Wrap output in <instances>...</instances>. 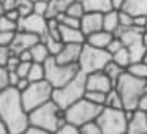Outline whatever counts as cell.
<instances>
[{"instance_id":"cell-56","label":"cell","mask_w":147,"mask_h":134,"mask_svg":"<svg viewBox=\"0 0 147 134\" xmlns=\"http://www.w3.org/2000/svg\"><path fill=\"white\" fill-rule=\"evenodd\" d=\"M146 30H147V24H146Z\"/></svg>"},{"instance_id":"cell-39","label":"cell","mask_w":147,"mask_h":134,"mask_svg":"<svg viewBox=\"0 0 147 134\" xmlns=\"http://www.w3.org/2000/svg\"><path fill=\"white\" fill-rule=\"evenodd\" d=\"M123 46H125V44H123V41H122V40L119 38V36H115V35H114L112 41L108 44V48H106V49H108V52H109V54H114V52H117L119 49H122Z\"/></svg>"},{"instance_id":"cell-20","label":"cell","mask_w":147,"mask_h":134,"mask_svg":"<svg viewBox=\"0 0 147 134\" xmlns=\"http://www.w3.org/2000/svg\"><path fill=\"white\" fill-rule=\"evenodd\" d=\"M119 27H120V21H119V10L112 8V10L106 11V13L103 14V29L114 33Z\"/></svg>"},{"instance_id":"cell-33","label":"cell","mask_w":147,"mask_h":134,"mask_svg":"<svg viewBox=\"0 0 147 134\" xmlns=\"http://www.w3.org/2000/svg\"><path fill=\"white\" fill-rule=\"evenodd\" d=\"M8 30H18V22L5 16L3 13L0 14V32H8Z\"/></svg>"},{"instance_id":"cell-1","label":"cell","mask_w":147,"mask_h":134,"mask_svg":"<svg viewBox=\"0 0 147 134\" xmlns=\"http://www.w3.org/2000/svg\"><path fill=\"white\" fill-rule=\"evenodd\" d=\"M0 120L10 134H24L30 125L29 111L24 107L21 90L13 85L0 90Z\"/></svg>"},{"instance_id":"cell-18","label":"cell","mask_w":147,"mask_h":134,"mask_svg":"<svg viewBox=\"0 0 147 134\" xmlns=\"http://www.w3.org/2000/svg\"><path fill=\"white\" fill-rule=\"evenodd\" d=\"M122 10L131 16H147V0H125Z\"/></svg>"},{"instance_id":"cell-10","label":"cell","mask_w":147,"mask_h":134,"mask_svg":"<svg viewBox=\"0 0 147 134\" xmlns=\"http://www.w3.org/2000/svg\"><path fill=\"white\" fill-rule=\"evenodd\" d=\"M18 30H27L43 36L48 33V17L43 14L30 13L29 16H24L18 21Z\"/></svg>"},{"instance_id":"cell-51","label":"cell","mask_w":147,"mask_h":134,"mask_svg":"<svg viewBox=\"0 0 147 134\" xmlns=\"http://www.w3.org/2000/svg\"><path fill=\"white\" fill-rule=\"evenodd\" d=\"M5 133H7V128H5V125L0 120V134H5Z\"/></svg>"},{"instance_id":"cell-22","label":"cell","mask_w":147,"mask_h":134,"mask_svg":"<svg viewBox=\"0 0 147 134\" xmlns=\"http://www.w3.org/2000/svg\"><path fill=\"white\" fill-rule=\"evenodd\" d=\"M30 52H32V60L40 62V63H45V62L51 57V52H49L48 46L43 41H38L35 46H32V48H30Z\"/></svg>"},{"instance_id":"cell-25","label":"cell","mask_w":147,"mask_h":134,"mask_svg":"<svg viewBox=\"0 0 147 134\" xmlns=\"http://www.w3.org/2000/svg\"><path fill=\"white\" fill-rule=\"evenodd\" d=\"M45 63H40V62H32V66L29 71V80L30 82H36V80H43L45 79Z\"/></svg>"},{"instance_id":"cell-17","label":"cell","mask_w":147,"mask_h":134,"mask_svg":"<svg viewBox=\"0 0 147 134\" xmlns=\"http://www.w3.org/2000/svg\"><path fill=\"white\" fill-rule=\"evenodd\" d=\"M112 38H114V33L108 32V30H105V29H101V30H98V32H93V33H90V35H87L86 43L95 46V48L106 49V48H108V44L112 41Z\"/></svg>"},{"instance_id":"cell-5","label":"cell","mask_w":147,"mask_h":134,"mask_svg":"<svg viewBox=\"0 0 147 134\" xmlns=\"http://www.w3.org/2000/svg\"><path fill=\"white\" fill-rule=\"evenodd\" d=\"M111 60H112V54H109L108 49L95 48L89 43H84L78 65H79V70L84 74H90L95 73V71H103Z\"/></svg>"},{"instance_id":"cell-2","label":"cell","mask_w":147,"mask_h":134,"mask_svg":"<svg viewBox=\"0 0 147 134\" xmlns=\"http://www.w3.org/2000/svg\"><path fill=\"white\" fill-rule=\"evenodd\" d=\"M146 88L147 79L133 76L127 70L122 73V76L115 82V90L120 93L122 99H123V107L128 111H134V109L139 107L141 96L144 95Z\"/></svg>"},{"instance_id":"cell-36","label":"cell","mask_w":147,"mask_h":134,"mask_svg":"<svg viewBox=\"0 0 147 134\" xmlns=\"http://www.w3.org/2000/svg\"><path fill=\"white\" fill-rule=\"evenodd\" d=\"M119 21H120L122 27H131L133 25V21H134V16H131L130 13H127L123 10H119Z\"/></svg>"},{"instance_id":"cell-53","label":"cell","mask_w":147,"mask_h":134,"mask_svg":"<svg viewBox=\"0 0 147 134\" xmlns=\"http://www.w3.org/2000/svg\"><path fill=\"white\" fill-rule=\"evenodd\" d=\"M5 13V8H3V5H2V2H0V14H3Z\"/></svg>"},{"instance_id":"cell-54","label":"cell","mask_w":147,"mask_h":134,"mask_svg":"<svg viewBox=\"0 0 147 134\" xmlns=\"http://www.w3.org/2000/svg\"><path fill=\"white\" fill-rule=\"evenodd\" d=\"M142 62H146V63H147V51H146V54H144V57H142Z\"/></svg>"},{"instance_id":"cell-7","label":"cell","mask_w":147,"mask_h":134,"mask_svg":"<svg viewBox=\"0 0 147 134\" xmlns=\"http://www.w3.org/2000/svg\"><path fill=\"white\" fill-rule=\"evenodd\" d=\"M103 107L105 106L95 104L93 101H90V99H87L84 96L82 99H79L74 104H71L70 107L65 109V120L71 121V123L78 125V126H82L87 121L96 120L98 115L101 114Z\"/></svg>"},{"instance_id":"cell-26","label":"cell","mask_w":147,"mask_h":134,"mask_svg":"<svg viewBox=\"0 0 147 134\" xmlns=\"http://www.w3.org/2000/svg\"><path fill=\"white\" fill-rule=\"evenodd\" d=\"M105 106H109V107H115V109H125L123 107V99H122L120 93L115 90V87L111 90V92H108V95H106V103Z\"/></svg>"},{"instance_id":"cell-31","label":"cell","mask_w":147,"mask_h":134,"mask_svg":"<svg viewBox=\"0 0 147 134\" xmlns=\"http://www.w3.org/2000/svg\"><path fill=\"white\" fill-rule=\"evenodd\" d=\"M16 8L19 10L21 17L29 16L30 13H33V2L32 0H16Z\"/></svg>"},{"instance_id":"cell-49","label":"cell","mask_w":147,"mask_h":134,"mask_svg":"<svg viewBox=\"0 0 147 134\" xmlns=\"http://www.w3.org/2000/svg\"><path fill=\"white\" fill-rule=\"evenodd\" d=\"M139 109H144V111H147V88H146V92H144V95L141 96V101H139Z\"/></svg>"},{"instance_id":"cell-40","label":"cell","mask_w":147,"mask_h":134,"mask_svg":"<svg viewBox=\"0 0 147 134\" xmlns=\"http://www.w3.org/2000/svg\"><path fill=\"white\" fill-rule=\"evenodd\" d=\"M30 66H32V62H24V60H21L19 65H18L16 73L19 74L21 77H27V76H29V71H30Z\"/></svg>"},{"instance_id":"cell-15","label":"cell","mask_w":147,"mask_h":134,"mask_svg":"<svg viewBox=\"0 0 147 134\" xmlns=\"http://www.w3.org/2000/svg\"><path fill=\"white\" fill-rule=\"evenodd\" d=\"M128 134H147V111L134 109L131 118L128 120Z\"/></svg>"},{"instance_id":"cell-28","label":"cell","mask_w":147,"mask_h":134,"mask_svg":"<svg viewBox=\"0 0 147 134\" xmlns=\"http://www.w3.org/2000/svg\"><path fill=\"white\" fill-rule=\"evenodd\" d=\"M127 71L130 74H133V76H136V77L147 79V63H146V62H142V60L133 62V63L127 68Z\"/></svg>"},{"instance_id":"cell-19","label":"cell","mask_w":147,"mask_h":134,"mask_svg":"<svg viewBox=\"0 0 147 134\" xmlns=\"http://www.w3.org/2000/svg\"><path fill=\"white\" fill-rule=\"evenodd\" d=\"M84 5L86 11H95V13H106L112 10V2L111 0H79Z\"/></svg>"},{"instance_id":"cell-50","label":"cell","mask_w":147,"mask_h":134,"mask_svg":"<svg viewBox=\"0 0 147 134\" xmlns=\"http://www.w3.org/2000/svg\"><path fill=\"white\" fill-rule=\"evenodd\" d=\"M112 2V7L115 8V10H122V7H123L125 0H111Z\"/></svg>"},{"instance_id":"cell-46","label":"cell","mask_w":147,"mask_h":134,"mask_svg":"<svg viewBox=\"0 0 147 134\" xmlns=\"http://www.w3.org/2000/svg\"><path fill=\"white\" fill-rule=\"evenodd\" d=\"M29 85H30L29 77H21L19 82H18V85H16V88H18V90H21V92H24V90H26Z\"/></svg>"},{"instance_id":"cell-14","label":"cell","mask_w":147,"mask_h":134,"mask_svg":"<svg viewBox=\"0 0 147 134\" xmlns=\"http://www.w3.org/2000/svg\"><path fill=\"white\" fill-rule=\"evenodd\" d=\"M103 14L105 13L86 11V14L81 17V30L86 33V36L103 29Z\"/></svg>"},{"instance_id":"cell-34","label":"cell","mask_w":147,"mask_h":134,"mask_svg":"<svg viewBox=\"0 0 147 134\" xmlns=\"http://www.w3.org/2000/svg\"><path fill=\"white\" fill-rule=\"evenodd\" d=\"M78 133H81V126L71 123V121H67V120L57 129V134H78Z\"/></svg>"},{"instance_id":"cell-27","label":"cell","mask_w":147,"mask_h":134,"mask_svg":"<svg viewBox=\"0 0 147 134\" xmlns=\"http://www.w3.org/2000/svg\"><path fill=\"white\" fill-rule=\"evenodd\" d=\"M103 71H105V73L108 74L109 77H111L112 82H114V85H115V82H117L119 77L122 76V73L125 71V68H122L120 65H117L114 60H111V62H109V63L105 66V70H103Z\"/></svg>"},{"instance_id":"cell-11","label":"cell","mask_w":147,"mask_h":134,"mask_svg":"<svg viewBox=\"0 0 147 134\" xmlns=\"http://www.w3.org/2000/svg\"><path fill=\"white\" fill-rule=\"evenodd\" d=\"M86 87L87 90H96V92H111L114 88L112 79L105 73V71H95V73L86 74Z\"/></svg>"},{"instance_id":"cell-52","label":"cell","mask_w":147,"mask_h":134,"mask_svg":"<svg viewBox=\"0 0 147 134\" xmlns=\"http://www.w3.org/2000/svg\"><path fill=\"white\" fill-rule=\"evenodd\" d=\"M142 40H144V44L147 46V30L144 32V35H142Z\"/></svg>"},{"instance_id":"cell-12","label":"cell","mask_w":147,"mask_h":134,"mask_svg":"<svg viewBox=\"0 0 147 134\" xmlns=\"http://www.w3.org/2000/svg\"><path fill=\"white\" fill-rule=\"evenodd\" d=\"M38 41H41V36L36 35V33L32 32H27V30H18L16 36H14V41L11 43V51L13 54L19 55L22 51H27L30 49L32 46H35Z\"/></svg>"},{"instance_id":"cell-16","label":"cell","mask_w":147,"mask_h":134,"mask_svg":"<svg viewBox=\"0 0 147 134\" xmlns=\"http://www.w3.org/2000/svg\"><path fill=\"white\" fill-rule=\"evenodd\" d=\"M60 38L65 44L67 43H81V44H84L87 36L81 30V27H70L60 24Z\"/></svg>"},{"instance_id":"cell-43","label":"cell","mask_w":147,"mask_h":134,"mask_svg":"<svg viewBox=\"0 0 147 134\" xmlns=\"http://www.w3.org/2000/svg\"><path fill=\"white\" fill-rule=\"evenodd\" d=\"M146 24H147V16H134L133 25L139 30H144L146 32Z\"/></svg>"},{"instance_id":"cell-6","label":"cell","mask_w":147,"mask_h":134,"mask_svg":"<svg viewBox=\"0 0 147 134\" xmlns=\"http://www.w3.org/2000/svg\"><path fill=\"white\" fill-rule=\"evenodd\" d=\"M45 79L51 84L54 88H59V87L68 84L78 73H79V65L78 63H71V65H65V63H59L55 60L54 55L48 58L45 62Z\"/></svg>"},{"instance_id":"cell-38","label":"cell","mask_w":147,"mask_h":134,"mask_svg":"<svg viewBox=\"0 0 147 134\" xmlns=\"http://www.w3.org/2000/svg\"><path fill=\"white\" fill-rule=\"evenodd\" d=\"M48 8H49V0L33 2V13H36V14H43V16H46Z\"/></svg>"},{"instance_id":"cell-48","label":"cell","mask_w":147,"mask_h":134,"mask_svg":"<svg viewBox=\"0 0 147 134\" xmlns=\"http://www.w3.org/2000/svg\"><path fill=\"white\" fill-rule=\"evenodd\" d=\"M0 2H2V5H3L5 11H7V10H11V8L16 7V0H0Z\"/></svg>"},{"instance_id":"cell-41","label":"cell","mask_w":147,"mask_h":134,"mask_svg":"<svg viewBox=\"0 0 147 134\" xmlns=\"http://www.w3.org/2000/svg\"><path fill=\"white\" fill-rule=\"evenodd\" d=\"M19 57H18L16 54H13L10 58H8V62H7V65H5V68H7L8 71H16L18 70V65H19Z\"/></svg>"},{"instance_id":"cell-9","label":"cell","mask_w":147,"mask_h":134,"mask_svg":"<svg viewBox=\"0 0 147 134\" xmlns=\"http://www.w3.org/2000/svg\"><path fill=\"white\" fill-rule=\"evenodd\" d=\"M52 93H54V87H52L46 79L36 80V82H30V85L27 87L24 92H21L24 107L29 112L33 111V109H36V107H40L41 104L51 101Z\"/></svg>"},{"instance_id":"cell-30","label":"cell","mask_w":147,"mask_h":134,"mask_svg":"<svg viewBox=\"0 0 147 134\" xmlns=\"http://www.w3.org/2000/svg\"><path fill=\"white\" fill-rule=\"evenodd\" d=\"M106 95H108V93L96 92V90H87V92H86V98L90 99V101H93L95 104H100V106H105Z\"/></svg>"},{"instance_id":"cell-29","label":"cell","mask_w":147,"mask_h":134,"mask_svg":"<svg viewBox=\"0 0 147 134\" xmlns=\"http://www.w3.org/2000/svg\"><path fill=\"white\" fill-rule=\"evenodd\" d=\"M67 14H70V16H73V17H82L84 14H86V8H84V5L81 3L79 0H73L70 3V7H68V10H67Z\"/></svg>"},{"instance_id":"cell-3","label":"cell","mask_w":147,"mask_h":134,"mask_svg":"<svg viewBox=\"0 0 147 134\" xmlns=\"http://www.w3.org/2000/svg\"><path fill=\"white\" fill-rule=\"evenodd\" d=\"M30 123L43 128L46 133H57L60 125L65 121V111L54 101L45 103L40 107L33 109L29 112Z\"/></svg>"},{"instance_id":"cell-32","label":"cell","mask_w":147,"mask_h":134,"mask_svg":"<svg viewBox=\"0 0 147 134\" xmlns=\"http://www.w3.org/2000/svg\"><path fill=\"white\" fill-rule=\"evenodd\" d=\"M81 133L82 134H103V131H101V126L98 125V121L92 120L81 126Z\"/></svg>"},{"instance_id":"cell-47","label":"cell","mask_w":147,"mask_h":134,"mask_svg":"<svg viewBox=\"0 0 147 134\" xmlns=\"http://www.w3.org/2000/svg\"><path fill=\"white\" fill-rule=\"evenodd\" d=\"M19 60H24V62H33L32 60V52H30V49H27V51H22L19 55Z\"/></svg>"},{"instance_id":"cell-35","label":"cell","mask_w":147,"mask_h":134,"mask_svg":"<svg viewBox=\"0 0 147 134\" xmlns=\"http://www.w3.org/2000/svg\"><path fill=\"white\" fill-rule=\"evenodd\" d=\"M18 30H8V32H0V44L2 46H11V43L14 41Z\"/></svg>"},{"instance_id":"cell-21","label":"cell","mask_w":147,"mask_h":134,"mask_svg":"<svg viewBox=\"0 0 147 134\" xmlns=\"http://www.w3.org/2000/svg\"><path fill=\"white\" fill-rule=\"evenodd\" d=\"M73 0H49V8L48 13H46V17H55L59 13H67L68 7Z\"/></svg>"},{"instance_id":"cell-24","label":"cell","mask_w":147,"mask_h":134,"mask_svg":"<svg viewBox=\"0 0 147 134\" xmlns=\"http://www.w3.org/2000/svg\"><path fill=\"white\" fill-rule=\"evenodd\" d=\"M41 41L45 43L46 46H48V49H49V52H51V55H57L59 52L63 49V46H65V43L62 41V40H57V38H54V36L48 35V33L41 36Z\"/></svg>"},{"instance_id":"cell-4","label":"cell","mask_w":147,"mask_h":134,"mask_svg":"<svg viewBox=\"0 0 147 134\" xmlns=\"http://www.w3.org/2000/svg\"><path fill=\"white\" fill-rule=\"evenodd\" d=\"M86 92H87L86 74H84L82 71H79L68 84L59 87V88H54L52 99L65 111V109L70 107L71 104H74L76 101L82 99L84 96H86Z\"/></svg>"},{"instance_id":"cell-13","label":"cell","mask_w":147,"mask_h":134,"mask_svg":"<svg viewBox=\"0 0 147 134\" xmlns=\"http://www.w3.org/2000/svg\"><path fill=\"white\" fill-rule=\"evenodd\" d=\"M82 46L84 44H81V43H67L63 46V49L57 55H54L55 60L59 63H65V65L78 63L81 57V52H82Z\"/></svg>"},{"instance_id":"cell-37","label":"cell","mask_w":147,"mask_h":134,"mask_svg":"<svg viewBox=\"0 0 147 134\" xmlns=\"http://www.w3.org/2000/svg\"><path fill=\"white\" fill-rule=\"evenodd\" d=\"M11 55H13V51H11L10 46H2L0 44V66L5 68V65H7L8 58H10Z\"/></svg>"},{"instance_id":"cell-23","label":"cell","mask_w":147,"mask_h":134,"mask_svg":"<svg viewBox=\"0 0 147 134\" xmlns=\"http://www.w3.org/2000/svg\"><path fill=\"white\" fill-rule=\"evenodd\" d=\"M112 60H114L117 65H120L122 68H125V70H127V68L131 65V62H133L127 46H123V48L119 49L117 52H114V54H112Z\"/></svg>"},{"instance_id":"cell-44","label":"cell","mask_w":147,"mask_h":134,"mask_svg":"<svg viewBox=\"0 0 147 134\" xmlns=\"http://www.w3.org/2000/svg\"><path fill=\"white\" fill-rule=\"evenodd\" d=\"M19 79H21V76L16 73V71H8V84H10V85L16 87L18 82H19Z\"/></svg>"},{"instance_id":"cell-42","label":"cell","mask_w":147,"mask_h":134,"mask_svg":"<svg viewBox=\"0 0 147 134\" xmlns=\"http://www.w3.org/2000/svg\"><path fill=\"white\" fill-rule=\"evenodd\" d=\"M8 85H10L8 84V71H7V68L0 66V90H3Z\"/></svg>"},{"instance_id":"cell-55","label":"cell","mask_w":147,"mask_h":134,"mask_svg":"<svg viewBox=\"0 0 147 134\" xmlns=\"http://www.w3.org/2000/svg\"><path fill=\"white\" fill-rule=\"evenodd\" d=\"M32 2H41V0H32Z\"/></svg>"},{"instance_id":"cell-45","label":"cell","mask_w":147,"mask_h":134,"mask_svg":"<svg viewBox=\"0 0 147 134\" xmlns=\"http://www.w3.org/2000/svg\"><path fill=\"white\" fill-rule=\"evenodd\" d=\"M26 134H46V131L43 129V128L36 126V125H29V128L26 129Z\"/></svg>"},{"instance_id":"cell-8","label":"cell","mask_w":147,"mask_h":134,"mask_svg":"<svg viewBox=\"0 0 147 134\" xmlns=\"http://www.w3.org/2000/svg\"><path fill=\"white\" fill-rule=\"evenodd\" d=\"M103 134H123L128 131V118L125 109H115L105 106L96 118Z\"/></svg>"}]
</instances>
